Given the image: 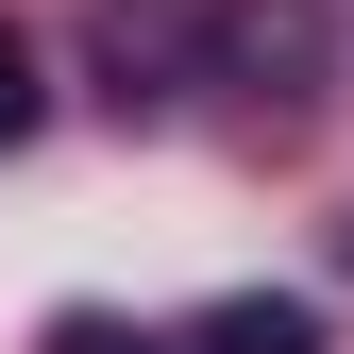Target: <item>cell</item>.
Listing matches in <instances>:
<instances>
[{
	"label": "cell",
	"mask_w": 354,
	"mask_h": 354,
	"mask_svg": "<svg viewBox=\"0 0 354 354\" xmlns=\"http://www.w3.org/2000/svg\"><path fill=\"white\" fill-rule=\"evenodd\" d=\"M169 354H321V304H270V287H236V304H203Z\"/></svg>",
	"instance_id": "2"
},
{
	"label": "cell",
	"mask_w": 354,
	"mask_h": 354,
	"mask_svg": "<svg viewBox=\"0 0 354 354\" xmlns=\"http://www.w3.org/2000/svg\"><path fill=\"white\" fill-rule=\"evenodd\" d=\"M17 136H34V51L0 34V152H17Z\"/></svg>",
	"instance_id": "4"
},
{
	"label": "cell",
	"mask_w": 354,
	"mask_h": 354,
	"mask_svg": "<svg viewBox=\"0 0 354 354\" xmlns=\"http://www.w3.org/2000/svg\"><path fill=\"white\" fill-rule=\"evenodd\" d=\"M51 354H169V337H136V321H102V304H68V321H51Z\"/></svg>",
	"instance_id": "3"
},
{
	"label": "cell",
	"mask_w": 354,
	"mask_h": 354,
	"mask_svg": "<svg viewBox=\"0 0 354 354\" xmlns=\"http://www.w3.org/2000/svg\"><path fill=\"white\" fill-rule=\"evenodd\" d=\"M203 84L304 118V102H321V0H203Z\"/></svg>",
	"instance_id": "1"
}]
</instances>
